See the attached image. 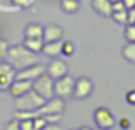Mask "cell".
I'll list each match as a JSON object with an SVG mask.
<instances>
[{
  "label": "cell",
  "instance_id": "cell-32",
  "mask_svg": "<svg viewBox=\"0 0 135 130\" xmlns=\"http://www.w3.org/2000/svg\"><path fill=\"white\" fill-rule=\"evenodd\" d=\"M14 3H16V5H19V7H26L27 5L26 0H14Z\"/></svg>",
  "mask_w": 135,
  "mask_h": 130
},
{
  "label": "cell",
  "instance_id": "cell-31",
  "mask_svg": "<svg viewBox=\"0 0 135 130\" xmlns=\"http://www.w3.org/2000/svg\"><path fill=\"white\" fill-rule=\"evenodd\" d=\"M122 2H123V5H125L127 10L132 9V7H135V0H122Z\"/></svg>",
  "mask_w": 135,
  "mask_h": 130
},
{
  "label": "cell",
  "instance_id": "cell-7",
  "mask_svg": "<svg viewBox=\"0 0 135 130\" xmlns=\"http://www.w3.org/2000/svg\"><path fill=\"white\" fill-rule=\"evenodd\" d=\"M92 89H94V86H92V80H89L87 77H79V79H75V84H74V98H77V99H86V98L91 96Z\"/></svg>",
  "mask_w": 135,
  "mask_h": 130
},
{
  "label": "cell",
  "instance_id": "cell-20",
  "mask_svg": "<svg viewBox=\"0 0 135 130\" xmlns=\"http://www.w3.org/2000/svg\"><path fill=\"white\" fill-rule=\"evenodd\" d=\"M125 40L128 43H135V24H127L125 27Z\"/></svg>",
  "mask_w": 135,
  "mask_h": 130
},
{
  "label": "cell",
  "instance_id": "cell-12",
  "mask_svg": "<svg viewBox=\"0 0 135 130\" xmlns=\"http://www.w3.org/2000/svg\"><path fill=\"white\" fill-rule=\"evenodd\" d=\"M91 5L101 17H111L113 7L109 0H91Z\"/></svg>",
  "mask_w": 135,
  "mask_h": 130
},
{
  "label": "cell",
  "instance_id": "cell-6",
  "mask_svg": "<svg viewBox=\"0 0 135 130\" xmlns=\"http://www.w3.org/2000/svg\"><path fill=\"white\" fill-rule=\"evenodd\" d=\"M14 79H16V69L7 60L0 62V91H9Z\"/></svg>",
  "mask_w": 135,
  "mask_h": 130
},
{
  "label": "cell",
  "instance_id": "cell-19",
  "mask_svg": "<svg viewBox=\"0 0 135 130\" xmlns=\"http://www.w3.org/2000/svg\"><path fill=\"white\" fill-rule=\"evenodd\" d=\"M74 51H75V46L72 41H62V55L70 57V55H74Z\"/></svg>",
  "mask_w": 135,
  "mask_h": 130
},
{
  "label": "cell",
  "instance_id": "cell-2",
  "mask_svg": "<svg viewBox=\"0 0 135 130\" xmlns=\"http://www.w3.org/2000/svg\"><path fill=\"white\" fill-rule=\"evenodd\" d=\"M45 101H46L45 98H41L36 91L31 89L29 93L16 98L14 106H16V110H19V111H34V110H38L40 106H43Z\"/></svg>",
  "mask_w": 135,
  "mask_h": 130
},
{
  "label": "cell",
  "instance_id": "cell-25",
  "mask_svg": "<svg viewBox=\"0 0 135 130\" xmlns=\"http://www.w3.org/2000/svg\"><path fill=\"white\" fill-rule=\"evenodd\" d=\"M46 122L48 123H58L60 118H62V113H55V115H46Z\"/></svg>",
  "mask_w": 135,
  "mask_h": 130
},
{
  "label": "cell",
  "instance_id": "cell-10",
  "mask_svg": "<svg viewBox=\"0 0 135 130\" xmlns=\"http://www.w3.org/2000/svg\"><path fill=\"white\" fill-rule=\"evenodd\" d=\"M63 31L58 24H48L43 26V41L45 43H53V41H62Z\"/></svg>",
  "mask_w": 135,
  "mask_h": 130
},
{
  "label": "cell",
  "instance_id": "cell-13",
  "mask_svg": "<svg viewBox=\"0 0 135 130\" xmlns=\"http://www.w3.org/2000/svg\"><path fill=\"white\" fill-rule=\"evenodd\" d=\"M41 53L45 57H50V58H56L62 55V41H53V43H45L43 45V50Z\"/></svg>",
  "mask_w": 135,
  "mask_h": 130
},
{
  "label": "cell",
  "instance_id": "cell-33",
  "mask_svg": "<svg viewBox=\"0 0 135 130\" xmlns=\"http://www.w3.org/2000/svg\"><path fill=\"white\" fill-rule=\"evenodd\" d=\"M79 130H91V128H89V127H80Z\"/></svg>",
  "mask_w": 135,
  "mask_h": 130
},
{
  "label": "cell",
  "instance_id": "cell-22",
  "mask_svg": "<svg viewBox=\"0 0 135 130\" xmlns=\"http://www.w3.org/2000/svg\"><path fill=\"white\" fill-rule=\"evenodd\" d=\"M34 122V130H43L46 125H48V122H46L45 117H38V118H33Z\"/></svg>",
  "mask_w": 135,
  "mask_h": 130
},
{
  "label": "cell",
  "instance_id": "cell-3",
  "mask_svg": "<svg viewBox=\"0 0 135 130\" xmlns=\"http://www.w3.org/2000/svg\"><path fill=\"white\" fill-rule=\"evenodd\" d=\"M53 82H55V80L45 72V74H41L38 79L33 80V91H36L41 98H45V99L48 101L55 96V93H53Z\"/></svg>",
  "mask_w": 135,
  "mask_h": 130
},
{
  "label": "cell",
  "instance_id": "cell-17",
  "mask_svg": "<svg viewBox=\"0 0 135 130\" xmlns=\"http://www.w3.org/2000/svg\"><path fill=\"white\" fill-rule=\"evenodd\" d=\"M122 55L125 57V60L135 64V43H127L122 50Z\"/></svg>",
  "mask_w": 135,
  "mask_h": 130
},
{
  "label": "cell",
  "instance_id": "cell-35",
  "mask_svg": "<svg viewBox=\"0 0 135 130\" xmlns=\"http://www.w3.org/2000/svg\"><path fill=\"white\" fill-rule=\"evenodd\" d=\"M96 130H108V128H96Z\"/></svg>",
  "mask_w": 135,
  "mask_h": 130
},
{
  "label": "cell",
  "instance_id": "cell-18",
  "mask_svg": "<svg viewBox=\"0 0 135 130\" xmlns=\"http://www.w3.org/2000/svg\"><path fill=\"white\" fill-rule=\"evenodd\" d=\"M113 21L118 24H128V10L123 9V10H118V12H113L111 14Z\"/></svg>",
  "mask_w": 135,
  "mask_h": 130
},
{
  "label": "cell",
  "instance_id": "cell-5",
  "mask_svg": "<svg viewBox=\"0 0 135 130\" xmlns=\"http://www.w3.org/2000/svg\"><path fill=\"white\" fill-rule=\"evenodd\" d=\"M94 122H96V125H98V128H108V130H111L116 125V120H115V117H113V113L108 110V108H104V106L96 108V111H94Z\"/></svg>",
  "mask_w": 135,
  "mask_h": 130
},
{
  "label": "cell",
  "instance_id": "cell-27",
  "mask_svg": "<svg viewBox=\"0 0 135 130\" xmlns=\"http://www.w3.org/2000/svg\"><path fill=\"white\" fill-rule=\"evenodd\" d=\"M127 101H128L130 104H135V89H132V91L127 93Z\"/></svg>",
  "mask_w": 135,
  "mask_h": 130
},
{
  "label": "cell",
  "instance_id": "cell-16",
  "mask_svg": "<svg viewBox=\"0 0 135 130\" xmlns=\"http://www.w3.org/2000/svg\"><path fill=\"white\" fill-rule=\"evenodd\" d=\"M60 9L67 14H75L80 9V0H62L60 2Z\"/></svg>",
  "mask_w": 135,
  "mask_h": 130
},
{
  "label": "cell",
  "instance_id": "cell-28",
  "mask_svg": "<svg viewBox=\"0 0 135 130\" xmlns=\"http://www.w3.org/2000/svg\"><path fill=\"white\" fill-rule=\"evenodd\" d=\"M128 24H135V7L128 9Z\"/></svg>",
  "mask_w": 135,
  "mask_h": 130
},
{
  "label": "cell",
  "instance_id": "cell-11",
  "mask_svg": "<svg viewBox=\"0 0 135 130\" xmlns=\"http://www.w3.org/2000/svg\"><path fill=\"white\" fill-rule=\"evenodd\" d=\"M33 89V80H22V79H14V82L10 84L9 91L14 98H19L22 94L29 93Z\"/></svg>",
  "mask_w": 135,
  "mask_h": 130
},
{
  "label": "cell",
  "instance_id": "cell-24",
  "mask_svg": "<svg viewBox=\"0 0 135 130\" xmlns=\"http://www.w3.org/2000/svg\"><path fill=\"white\" fill-rule=\"evenodd\" d=\"M5 130H21V120H17V118L10 120L9 123L5 125Z\"/></svg>",
  "mask_w": 135,
  "mask_h": 130
},
{
  "label": "cell",
  "instance_id": "cell-8",
  "mask_svg": "<svg viewBox=\"0 0 135 130\" xmlns=\"http://www.w3.org/2000/svg\"><path fill=\"white\" fill-rule=\"evenodd\" d=\"M46 74H48L53 80H56V79H60V77L69 74V67H67V64L63 60H60L58 57L50 58V64L46 65Z\"/></svg>",
  "mask_w": 135,
  "mask_h": 130
},
{
  "label": "cell",
  "instance_id": "cell-1",
  "mask_svg": "<svg viewBox=\"0 0 135 130\" xmlns=\"http://www.w3.org/2000/svg\"><path fill=\"white\" fill-rule=\"evenodd\" d=\"M5 60L16 69V72L17 70L26 69V67H31L34 64H40L38 53H33V51L27 50L24 45H14V46H9Z\"/></svg>",
  "mask_w": 135,
  "mask_h": 130
},
{
  "label": "cell",
  "instance_id": "cell-34",
  "mask_svg": "<svg viewBox=\"0 0 135 130\" xmlns=\"http://www.w3.org/2000/svg\"><path fill=\"white\" fill-rule=\"evenodd\" d=\"M109 2H111V3H113V2H120V0H109Z\"/></svg>",
  "mask_w": 135,
  "mask_h": 130
},
{
  "label": "cell",
  "instance_id": "cell-9",
  "mask_svg": "<svg viewBox=\"0 0 135 130\" xmlns=\"http://www.w3.org/2000/svg\"><path fill=\"white\" fill-rule=\"evenodd\" d=\"M46 72V67L41 64H34V65H31V67H26V69H22V70H17L16 72V79H22V80H34V79H38V77L41 75V74H45Z\"/></svg>",
  "mask_w": 135,
  "mask_h": 130
},
{
  "label": "cell",
  "instance_id": "cell-23",
  "mask_svg": "<svg viewBox=\"0 0 135 130\" xmlns=\"http://www.w3.org/2000/svg\"><path fill=\"white\" fill-rule=\"evenodd\" d=\"M21 130H34V122H33V118L21 120Z\"/></svg>",
  "mask_w": 135,
  "mask_h": 130
},
{
  "label": "cell",
  "instance_id": "cell-29",
  "mask_svg": "<svg viewBox=\"0 0 135 130\" xmlns=\"http://www.w3.org/2000/svg\"><path fill=\"white\" fill-rule=\"evenodd\" d=\"M120 127H122L123 130H127L130 127V120H128V118H122V120H120Z\"/></svg>",
  "mask_w": 135,
  "mask_h": 130
},
{
  "label": "cell",
  "instance_id": "cell-15",
  "mask_svg": "<svg viewBox=\"0 0 135 130\" xmlns=\"http://www.w3.org/2000/svg\"><path fill=\"white\" fill-rule=\"evenodd\" d=\"M24 38H43V26L38 22H29L24 27Z\"/></svg>",
  "mask_w": 135,
  "mask_h": 130
},
{
  "label": "cell",
  "instance_id": "cell-26",
  "mask_svg": "<svg viewBox=\"0 0 135 130\" xmlns=\"http://www.w3.org/2000/svg\"><path fill=\"white\" fill-rule=\"evenodd\" d=\"M111 7H113V12H118V10H123V9H125V5H123L122 0H120V2H113Z\"/></svg>",
  "mask_w": 135,
  "mask_h": 130
},
{
  "label": "cell",
  "instance_id": "cell-21",
  "mask_svg": "<svg viewBox=\"0 0 135 130\" xmlns=\"http://www.w3.org/2000/svg\"><path fill=\"white\" fill-rule=\"evenodd\" d=\"M9 46L10 45L7 43L3 38H0V62H3L7 58V51H9Z\"/></svg>",
  "mask_w": 135,
  "mask_h": 130
},
{
  "label": "cell",
  "instance_id": "cell-4",
  "mask_svg": "<svg viewBox=\"0 0 135 130\" xmlns=\"http://www.w3.org/2000/svg\"><path fill=\"white\" fill-rule=\"evenodd\" d=\"M74 84H75V79L70 77L69 74L60 79H56L53 82V93H55L56 98H62V99H67V98H72L74 94Z\"/></svg>",
  "mask_w": 135,
  "mask_h": 130
},
{
  "label": "cell",
  "instance_id": "cell-30",
  "mask_svg": "<svg viewBox=\"0 0 135 130\" xmlns=\"http://www.w3.org/2000/svg\"><path fill=\"white\" fill-rule=\"evenodd\" d=\"M43 130H62V127H60L58 123H48Z\"/></svg>",
  "mask_w": 135,
  "mask_h": 130
},
{
  "label": "cell",
  "instance_id": "cell-14",
  "mask_svg": "<svg viewBox=\"0 0 135 130\" xmlns=\"http://www.w3.org/2000/svg\"><path fill=\"white\" fill-rule=\"evenodd\" d=\"M22 45L27 48V50H31L33 53H41V50H43V38H24Z\"/></svg>",
  "mask_w": 135,
  "mask_h": 130
}]
</instances>
